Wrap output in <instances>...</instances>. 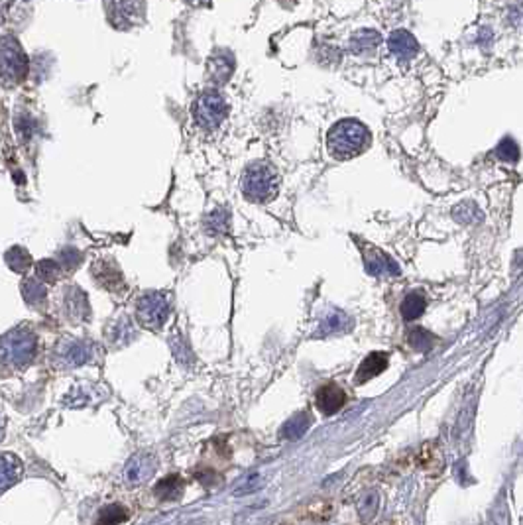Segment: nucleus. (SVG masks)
Returning <instances> with one entry per match:
<instances>
[{
	"instance_id": "obj_29",
	"label": "nucleus",
	"mask_w": 523,
	"mask_h": 525,
	"mask_svg": "<svg viewBox=\"0 0 523 525\" xmlns=\"http://www.w3.org/2000/svg\"><path fill=\"white\" fill-rule=\"evenodd\" d=\"M62 274L63 268L57 260H42L36 264V277H39L44 284H55Z\"/></svg>"
},
{
	"instance_id": "obj_24",
	"label": "nucleus",
	"mask_w": 523,
	"mask_h": 525,
	"mask_svg": "<svg viewBox=\"0 0 523 525\" xmlns=\"http://www.w3.org/2000/svg\"><path fill=\"white\" fill-rule=\"evenodd\" d=\"M425 309H427V300H425L423 293H419V291H413L410 295H405V300L401 301V307H399L401 317L405 321L419 319L425 313Z\"/></svg>"
},
{
	"instance_id": "obj_25",
	"label": "nucleus",
	"mask_w": 523,
	"mask_h": 525,
	"mask_svg": "<svg viewBox=\"0 0 523 525\" xmlns=\"http://www.w3.org/2000/svg\"><path fill=\"white\" fill-rule=\"evenodd\" d=\"M22 295H24L26 303L34 305V307H39L46 303V297H48V289H46V284L39 279V277H28L22 284Z\"/></svg>"
},
{
	"instance_id": "obj_20",
	"label": "nucleus",
	"mask_w": 523,
	"mask_h": 525,
	"mask_svg": "<svg viewBox=\"0 0 523 525\" xmlns=\"http://www.w3.org/2000/svg\"><path fill=\"white\" fill-rule=\"evenodd\" d=\"M183 488H185V480H183L181 476L172 475L162 478V480L156 484L154 492H156V496H158L160 500H179L181 494H183Z\"/></svg>"
},
{
	"instance_id": "obj_39",
	"label": "nucleus",
	"mask_w": 523,
	"mask_h": 525,
	"mask_svg": "<svg viewBox=\"0 0 523 525\" xmlns=\"http://www.w3.org/2000/svg\"><path fill=\"white\" fill-rule=\"evenodd\" d=\"M185 2H191V4H203V2H207V0H185Z\"/></svg>"
},
{
	"instance_id": "obj_15",
	"label": "nucleus",
	"mask_w": 523,
	"mask_h": 525,
	"mask_svg": "<svg viewBox=\"0 0 523 525\" xmlns=\"http://www.w3.org/2000/svg\"><path fill=\"white\" fill-rule=\"evenodd\" d=\"M382 44V36L376 32V30H356L352 36H350L349 42V50L350 53L354 55H370L376 51V48Z\"/></svg>"
},
{
	"instance_id": "obj_18",
	"label": "nucleus",
	"mask_w": 523,
	"mask_h": 525,
	"mask_svg": "<svg viewBox=\"0 0 523 525\" xmlns=\"http://www.w3.org/2000/svg\"><path fill=\"white\" fill-rule=\"evenodd\" d=\"M20 478H22V463H20V459L10 454V452H4L2 454V463H0V488L8 490Z\"/></svg>"
},
{
	"instance_id": "obj_13",
	"label": "nucleus",
	"mask_w": 523,
	"mask_h": 525,
	"mask_svg": "<svg viewBox=\"0 0 523 525\" xmlns=\"http://www.w3.org/2000/svg\"><path fill=\"white\" fill-rule=\"evenodd\" d=\"M389 364V358H387L386 352H370L364 360L358 366L356 370V376H354V382L356 384H366L368 380H372L378 374H382Z\"/></svg>"
},
{
	"instance_id": "obj_28",
	"label": "nucleus",
	"mask_w": 523,
	"mask_h": 525,
	"mask_svg": "<svg viewBox=\"0 0 523 525\" xmlns=\"http://www.w3.org/2000/svg\"><path fill=\"white\" fill-rule=\"evenodd\" d=\"M128 510L125 506H118V504H112V506H104L99 512V517L95 525H120L122 522L128 519Z\"/></svg>"
},
{
	"instance_id": "obj_31",
	"label": "nucleus",
	"mask_w": 523,
	"mask_h": 525,
	"mask_svg": "<svg viewBox=\"0 0 523 525\" xmlns=\"http://www.w3.org/2000/svg\"><path fill=\"white\" fill-rule=\"evenodd\" d=\"M262 486H264V476H262V472H250L235 486V496H246V494H252V492H258Z\"/></svg>"
},
{
	"instance_id": "obj_26",
	"label": "nucleus",
	"mask_w": 523,
	"mask_h": 525,
	"mask_svg": "<svg viewBox=\"0 0 523 525\" xmlns=\"http://www.w3.org/2000/svg\"><path fill=\"white\" fill-rule=\"evenodd\" d=\"M452 219L461 225H472V223L482 221V211L472 201H462V203L452 207Z\"/></svg>"
},
{
	"instance_id": "obj_17",
	"label": "nucleus",
	"mask_w": 523,
	"mask_h": 525,
	"mask_svg": "<svg viewBox=\"0 0 523 525\" xmlns=\"http://www.w3.org/2000/svg\"><path fill=\"white\" fill-rule=\"evenodd\" d=\"M65 305H67V315L73 323H81L89 319V301L85 291L81 288H71L65 295Z\"/></svg>"
},
{
	"instance_id": "obj_38",
	"label": "nucleus",
	"mask_w": 523,
	"mask_h": 525,
	"mask_svg": "<svg viewBox=\"0 0 523 525\" xmlns=\"http://www.w3.org/2000/svg\"><path fill=\"white\" fill-rule=\"evenodd\" d=\"M14 126H16V130H18V134H22V136H32V132H34V120H32V116H18V118H14Z\"/></svg>"
},
{
	"instance_id": "obj_1",
	"label": "nucleus",
	"mask_w": 523,
	"mask_h": 525,
	"mask_svg": "<svg viewBox=\"0 0 523 525\" xmlns=\"http://www.w3.org/2000/svg\"><path fill=\"white\" fill-rule=\"evenodd\" d=\"M370 130L360 120L347 118L336 122L327 134V150L335 160H352L370 146Z\"/></svg>"
},
{
	"instance_id": "obj_14",
	"label": "nucleus",
	"mask_w": 523,
	"mask_h": 525,
	"mask_svg": "<svg viewBox=\"0 0 523 525\" xmlns=\"http://www.w3.org/2000/svg\"><path fill=\"white\" fill-rule=\"evenodd\" d=\"M93 277L109 291H118V289L125 288V279H122L120 270L109 260H100V262L93 264Z\"/></svg>"
},
{
	"instance_id": "obj_10",
	"label": "nucleus",
	"mask_w": 523,
	"mask_h": 525,
	"mask_svg": "<svg viewBox=\"0 0 523 525\" xmlns=\"http://www.w3.org/2000/svg\"><path fill=\"white\" fill-rule=\"evenodd\" d=\"M387 48L398 62H410L419 51V42L407 30H394L387 38Z\"/></svg>"
},
{
	"instance_id": "obj_12",
	"label": "nucleus",
	"mask_w": 523,
	"mask_h": 525,
	"mask_svg": "<svg viewBox=\"0 0 523 525\" xmlns=\"http://www.w3.org/2000/svg\"><path fill=\"white\" fill-rule=\"evenodd\" d=\"M235 71V57L230 51H217L209 59V65H207V73H209V79L217 85H223L226 83L230 75Z\"/></svg>"
},
{
	"instance_id": "obj_6",
	"label": "nucleus",
	"mask_w": 523,
	"mask_h": 525,
	"mask_svg": "<svg viewBox=\"0 0 523 525\" xmlns=\"http://www.w3.org/2000/svg\"><path fill=\"white\" fill-rule=\"evenodd\" d=\"M138 321L149 331H160L169 317V300L162 291H149L138 300Z\"/></svg>"
},
{
	"instance_id": "obj_37",
	"label": "nucleus",
	"mask_w": 523,
	"mask_h": 525,
	"mask_svg": "<svg viewBox=\"0 0 523 525\" xmlns=\"http://www.w3.org/2000/svg\"><path fill=\"white\" fill-rule=\"evenodd\" d=\"M169 342H172V350H174V356L177 358V362L189 366L191 364V349H189V344L181 337H174Z\"/></svg>"
},
{
	"instance_id": "obj_2",
	"label": "nucleus",
	"mask_w": 523,
	"mask_h": 525,
	"mask_svg": "<svg viewBox=\"0 0 523 525\" xmlns=\"http://www.w3.org/2000/svg\"><path fill=\"white\" fill-rule=\"evenodd\" d=\"M242 195L252 203H268L277 195V172L268 162H254L242 175Z\"/></svg>"
},
{
	"instance_id": "obj_30",
	"label": "nucleus",
	"mask_w": 523,
	"mask_h": 525,
	"mask_svg": "<svg viewBox=\"0 0 523 525\" xmlns=\"http://www.w3.org/2000/svg\"><path fill=\"white\" fill-rule=\"evenodd\" d=\"M410 344L411 349L417 350V352H429L435 344V337L421 326H415L410 331Z\"/></svg>"
},
{
	"instance_id": "obj_33",
	"label": "nucleus",
	"mask_w": 523,
	"mask_h": 525,
	"mask_svg": "<svg viewBox=\"0 0 523 525\" xmlns=\"http://www.w3.org/2000/svg\"><path fill=\"white\" fill-rule=\"evenodd\" d=\"M126 337H134V331H132V325H130V319H128V317H122V319H118V321L112 325L109 340H112V342L120 340V344H125V342H128V338Z\"/></svg>"
},
{
	"instance_id": "obj_34",
	"label": "nucleus",
	"mask_w": 523,
	"mask_h": 525,
	"mask_svg": "<svg viewBox=\"0 0 523 525\" xmlns=\"http://www.w3.org/2000/svg\"><path fill=\"white\" fill-rule=\"evenodd\" d=\"M496 156H498L502 162H517L520 160V146L511 138H504L499 142L498 148H496Z\"/></svg>"
},
{
	"instance_id": "obj_23",
	"label": "nucleus",
	"mask_w": 523,
	"mask_h": 525,
	"mask_svg": "<svg viewBox=\"0 0 523 525\" xmlns=\"http://www.w3.org/2000/svg\"><path fill=\"white\" fill-rule=\"evenodd\" d=\"M358 515H360L362 524L370 525L376 519L378 515V510H380V494L376 490H368L364 492L358 500Z\"/></svg>"
},
{
	"instance_id": "obj_27",
	"label": "nucleus",
	"mask_w": 523,
	"mask_h": 525,
	"mask_svg": "<svg viewBox=\"0 0 523 525\" xmlns=\"http://www.w3.org/2000/svg\"><path fill=\"white\" fill-rule=\"evenodd\" d=\"M6 264L12 272L26 274L32 268V256L22 246H14V248L6 252Z\"/></svg>"
},
{
	"instance_id": "obj_16",
	"label": "nucleus",
	"mask_w": 523,
	"mask_h": 525,
	"mask_svg": "<svg viewBox=\"0 0 523 525\" xmlns=\"http://www.w3.org/2000/svg\"><path fill=\"white\" fill-rule=\"evenodd\" d=\"M352 329V319L347 313L338 311V309H331L321 319L319 325V337H333V335H340L347 333Z\"/></svg>"
},
{
	"instance_id": "obj_36",
	"label": "nucleus",
	"mask_w": 523,
	"mask_h": 525,
	"mask_svg": "<svg viewBox=\"0 0 523 525\" xmlns=\"http://www.w3.org/2000/svg\"><path fill=\"white\" fill-rule=\"evenodd\" d=\"M81 262H83V256H81V252L75 250V248H63L59 252V264H62L63 272H73Z\"/></svg>"
},
{
	"instance_id": "obj_21",
	"label": "nucleus",
	"mask_w": 523,
	"mask_h": 525,
	"mask_svg": "<svg viewBox=\"0 0 523 525\" xmlns=\"http://www.w3.org/2000/svg\"><path fill=\"white\" fill-rule=\"evenodd\" d=\"M309 427H311V417L305 412H301L284 423V427H282V437L287 439V441H297V439H301L309 431Z\"/></svg>"
},
{
	"instance_id": "obj_7",
	"label": "nucleus",
	"mask_w": 523,
	"mask_h": 525,
	"mask_svg": "<svg viewBox=\"0 0 523 525\" xmlns=\"http://www.w3.org/2000/svg\"><path fill=\"white\" fill-rule=\"evenodd\" d=\"M109 22L118 30H130L144 22L146 4L142 0H107Z\"/></svg>"
},
{
	"instance_id": "obj_22",
	"label": "nucleus",
	"mask_w": 523,
	"mask_h": 525,
	"mask_svg": "<svg viewBox=\"0 0 523 525\" xmlns=\"http://www.w3.org/2000/svg\"><path fill=\"white\" fill-rule=\"evenodd\" d=\"M205 232L211 234V237H221V234H226L228 232V226H230V214L226 209L219 207L211 213L205 217Z\"/></svg>"
},
{
	"instance_id": "obj_4",
	"label": "nucleus",
	"mask_w": 523,
	"mask_h": 525,
	"mask_svg": "<svg viewBox=\"0 0 523 525\" xmlns=\"http://www.w3.org/2000/svg\"><path fill=\"white\" fill-rule=\"evenodd\" d=\"M36 347L37 338L34 333L26 329H16L2 340V356L6 362H10L16 368H26L34 360Z\"/></svg>"
},
{
	"instance_id": "obj_5",
	"label": "nucleus",
	"mask_w": 523,
	"mask_h": 525,
	"mask_svg": "<svg viewBox=\"0 0 523 525\" xmlns=\"http://www.w3.org/2000/svg\"><path fill=\"white\" fill-rule=\"evenodd\" d=\"M2 79L6 85H16L22 83L28 75V57L20 46V42L14 36H4L2 38Z\"/></svg>"
},
{
	"instance_id": "obj_19",
	"label": "nucleus",
	"mask_w": 523,
	"mask_h": 525,
	"mask_svg": "<svg viewBox=\"0 0 523 525\" xmlns=\"http://www.w3.org/2000/svg\"><path fill=\"white\" fill-rule=\"evenodd\" d=\"M63 362L67 366H83L91 358V344L85 340H69L63 344Z\"/></svg>"
},
{
	"instance_id": "obj_35",
	"label": "nucleus",
	"mask_w": 523,
	"mask_h": 525,
	"mask_svg": "<svg viewBox=\"0 0 523 525\" xmlns=\"http://www.w3.org/2000/svg\"><path fill=\"white\" fill-rule=\"evenodd\" d=\"M492 522L496 525H510V508L504 494H499L498 500L492 506Z\"/></svg>"
},
{
	"instance_id": "obj_9",
	"label": "nucleus",
	"mask_w": 523,
	"mask_h": 525,
	"mask_svg": "<svg viewBox=\"0 0 523 525\" xmlns=\"http://www.w3.org/2000/svg\"><path fill=\"white\" fill-rule=\"evenodd\" d=\"M362 256H364V266L366 272L370 275H399L398 262L394 258H389L386 252H382L380 248H374L370 244H360Z\"/></svg>"
},
{
	"instance_id": "obj_11",
	"label": "nucleus",
	"mask_w": 523,
	"mask_h": 525,
	"mask_svg": "<svg viewBox=\"0 0 523 525\" xmlns=\"http://www.w3.org/2000/svg\"><path fill=\"white\" fill-rule=\"evenodd\" d=\"M315 400H317L319 412L324 413V415H335V413H338L345 407L347 394H345V389L340 388V386H336V384H324L323 388L317 389Z\"/></svg>"
},
{
	"instance_id": "obj_8",
	"label": "nucleus",
	"mask_w": 523,
	"mask_h": 525,
	"mask_svg": "<svg viewBox=\"0 0 523 525\" xmlns=\"http://www.w3.org/2000/svg\"><path fill=\"white\" fill-rule=\"evenodd\" d=\"M156 468H158V461L152 452H136L125 466V480L132 486H138V484H144L148 482L152 476L156 475Z\"/></svg>"
},
{
	"instance_id": "obj_3",
	"label": "nucleus",
	"mask_w": 523,
	"mask_h": 525,
	"mask_svg": "<svg viewBox=\"0 0 523 525\" xmlns=\"http://www.w3.org/2000/svg\"><path fill=\"white\" fill-rule=\"evenodd\" d=\"M228 111H230L228 102H226L223 95L219 91L209 89V91H203L195 100L193 116H195L197 126L205 128V130H214L226 120Z\"/></svg>"
},
{
	"instance_id": "obj_32",
	"label": "nucleus",
	"mask_w": 523,
	"mask_h": 525,
	"mask_svg": "<svg viewBox=\"0 0 523 525\" xmlns=\"http://www.w3.org/2000/svg\"><path fill=\"white\" fill-rule=\"evenodd\" d=\"M472 419H474V401L468 400L466 401V405L461 409V413H459V419H457V427H455L457 437H464V435H468V431H470V427H472Z\"/></svg>"
}]
</instances>
